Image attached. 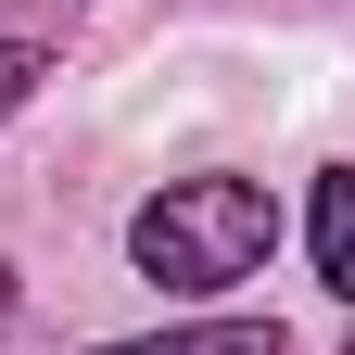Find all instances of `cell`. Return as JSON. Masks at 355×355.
<instances>
[{
    "label": "cell",
    "instance_id": "cell-2",
    "mask_svg": "<svg viewBox=\"0 0 355 355\" xmlns=\"http://www.w3.org/2000/svg\"><path fill=\"white\" fill-rule=\"evenodd\" d=\"M304 229H318V279L355 304V165H330V178H318V216H304Z\"/></svg>",
    "mask_w": 355,
    "mask_h": 355
},
{
    "label": "cell",
    "instance_id": "cell-4",
    "mask_svg": "<svg viewBox=\"0 0 355 355\" xmlns=\"http://www.w3.org/2000/svg\"><path fill=\"white\" fill-rule=\"evenodd\" d=\"M38 76H51V64H38V51H0V114H13V102H26Z\"/></svg>",
    "mask_w": 355,
    "mask_h": 355
},
{
    "label": "cell",
    "instance_id": "cell-1",
    "mask_svg": "<svg viewBox=\"0 0 355 355\" xmlns=\"http://www.w3.org/2000/svg\"><path fill=\"white\" fill-rule=\"evenodd\" d=\"M266 241H279V203H266L254 178H178V191L140 203V229H127V254H140L165 292H229V279L266 266Z\"/></svg>",
    "mask_w": 355,
    "mask_h": 355
},
{
    "label": "cell",
    "instance_id": "cell-3",
    "mask_svg": "<svg viewBox=\"0 0 355 355\" xmlns=\"http://www.w3.org/2000/svg\"><path fill=\"white\" fill-rule=\"evenodd\" d=\"M102 355H279V318H216V330H153V343H102Z\"/></svg>",
    "mask_w": 355,
    "mask_h": 355
}]
</instances>
